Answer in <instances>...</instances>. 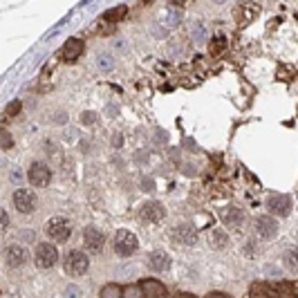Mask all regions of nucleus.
<instances>
[{
    "label": "nucleus",
    "mask_w": 298,
    "mask_h": 298,
    "mask_svg": "<svg viewBox=\"0 0 298 298\" xmlns=\"http://www.w3.org/2000/svg\"><path fill=\"white\" fill-rule=\"evenodd\" d=\"M211 242H213L215 249H224V247L229 245V235L222 233V231H213V233H211Z\"/></svg>",
    "instance_id": "5701e85b"
},
{
    "label": "nucleus",
    "mask_w": 298,
    "mask_h": 298,
    "mask_svg": "<svg viewBox=\"0 0 298 298\" xmlns=\"http://www.w3.org/2000/svg\"><path fill=\"white\" fill-rule=\"evenodd\" d=\"M83 245H85V249H88L90 253H99L105 245V238L97 227H88L83 231Z\"/></svg>",
    "instance_id": "f8f14e48"
},
{
    "label": "nucleus",
    "mask_w": 298,
    "mask_h": 298,
    "mask_svg": "<svg viewBox=\"0 0 298 298\" xmlns=\"http://www.w3.org/2000/svg\"><path fill=\"white\" fill-rule=\"evenodd\" d=\"M14 139H12V134L7 132V130H2V150H7V148H12Z\"/></svg>",
    "instance_id": "cd10ccee"
},
{
    "label": "nucleus",
    "mask_w": 298,
    "mask_h": 298,
    "mask_svg": "<svg viewBox=\"0 0 298 298\" xmlns=\"http://www.w3.org/2000/svg\"><path fill=\"white\" fill-rule=\"evenodd\" d=\"M170 256L166 251H162V249H157V251H152L150 256H148V263L146 267L150 269V271H155V274H166L170 269Z\"/></svg>",
    "instance_id": "ddd939ff"
},
{
    "label": "nucleus",
    "mask_w": 298,
    "mask_h": 298,
    "mask_svg": "<svg viewBox=\"0 0 298 298\" xmlns=\"http://www.w3.org/2000/svg\"><path fill=\"white\" fill-rule=\"evenodd\" d=\"M81 123H85V126L97 123V112H83V115H81Z\"/></svg>",
    "instance_id": "a878e982"
},
{
    "label": "nucleus",
    "mask_w": 298,
    "mask_h": 298,
    "mask_svg": "<svg viewBox=\"0 0 298 298\" xmlns=\"http://www.w3.org/2000/svg\"><path fill=\"white\" fill-rule=\"evenodd\" d=\"M213 2H217V5H222V2H227V0H213Z\"/></svg>",
    "instance_id": "72a5a7b5"
},
{
    "label": "nucleus",
    "mask_w": 298,
    "mask_h": 298,
    "mask_svg": "<svg viewBox=\"0 0 298 298\" xmlns=\"http://www.w3.org/2000/svg\"><path fill=\"white\" fill-rule=\"evenodd\" d=\"M274 294L276 296H296V292H294V285L287 281H276L274 285Z\"/></svg>",
    "instance_id": "6ab92c4d"
},
{
    "label": "nucleus",
    "mask_w": 298,
    "mask_h": 298,
    "mask_svg": "<svg viewBox=\"0 0 298 298\" xmlns=\"http://www.w3.org/2000/svg\"><path fill=\"white\" fill-rule=\"evenodd\" d=\"M123 294H126V296H137V298H141V296H144V289H141V285L137 282L134 287H126V289H123Z\"/></svg>",
    "instance_id": "393cba45"
},
{
    "label": "nucleus",
    "mask_w": 298,
    "mask_h": 298,
    "mask_svg": "<svg viewBox=\"0 0 298 298\" xmlns=\"http://www.w3.org/2000/svg\"><path fill=\"white\" fill-rule=\"evenodd\" d=\"M112 249H115V253L119 258H130L139 249V240L128 229H119L117 233H115V238H112Z\"/></svg>",
    "instance_id": "f257e3e1"
},
{
    "label": "nucleus",
    "mask_w": 298,
    "mask_h": 298,
    "mask_svg": "<svg viewBox=\"0 0 298 298\" xmlns=\"http://www.w3.org/2000/svg\"><path fill=\"white\" fill-rule=\"evenodd\" d=\"M170 2H184V0H170Z\"/></svg>",
    "instance_id": "f704fd0d"
},
{
    "label": "nucleus",
    "mask_w": 298,
    "mask_h": 298,
    "mask_svg": "<svg viewBox=\"0 0 298 298\" xmlns=\"http://www.w3.org/2000/svg\"><path fill=\"white\" fill-rule=\"evenodd\" d=\"M2 258H5V265L9 269H20L27 265L30 260V253L23 245H7L5 251H2Z\"/></svg>",
    "instance_id": "39448f33"
},
{
    "label": "nucleus",
    "mask_w": 298,
    "mask_h": 298,
    "mask_svg": "<svg viewBox=\"0 0 298 298\" xmlns=\"http://www.w3.org/2000/svg\"><path fill=\"white\" fill-rule=\"evenodd\" d=\"M224 47V38H217V41L211 43V54H220Z\"/></svg>",
    "instance_id": "bb28decb"
},
{
    "label": "nucleus",
    "mask_w": 298,
    "mask_h": 298,
    "mask_svg": "<svg viewBox=\"0 0 298 298\" xmlns=\"http://www.w3.org/2000/svg\"><path fill=\"white\" fill-rule=\"evenodd\" d=\"M65 294H67V296H70V294H72V296H81V292H79L76 287H67V292H65Z\"/></svg>",
    "instance_id": "7c9ffc66"
},
{
    "label": "nucleus",
    "mask_w": 298,
    "mask_h": 298,
    "mask_svg": "<svg viewBox=\"0 0 298 298\" xmlns=\"http://www.w3.org/2000/svg\"><path fill=\"white\" fill-rule=\"evenodd\" d=\"M12 202L18 213H25V215L36 209V195L32 191H27V188H16L12 195Z\"/></svg>",
    "instance_id": "9b49d317"
},
{
    "label": "nucleus",
    "mask_w": 298,
    "mask_h": 298,
    "mask_svg": "<svg viewBox=\"0 0 298 298\" xmlns=\"http://www.w3.org/2000/svg\"><path fill=\"white\" fill-rule=\"evenodd\" d=\"M23 180V170H14L12 173V182H20Z\"/></svg>",
    "instance_id": "c756f323"
},
{
    "label": "nucleus",
    "mask_w": 298,
    "mask_h": 298,
    "mask_svg": "<svg viewBox=\"0 0 298 298\" xmlns=\"http://www.w3.org/2000/svg\"><path fill=\"white\" fill-rule=\"evenodd\" d=\"M294 292H296V296H298V281H296V285H294Z\"/></svg>",
    "instance_id": "473e14b6"
},
{
    "label": "nucleus",
    "mask_w": 298,
    "mask_h": 298,
    "mask_svg": "<svg viewBox=\"0 0 298 298\" xmlns=\"http://www.w3.org/2000/svg\"><path fill=\"white\" fill-rule=\"evenodd\" d=\"M99 296H101V298H121V296H123V287L117 285V282H110V285L101 287Z\"/></svg>",
    "instance_id": "a211bd4d"
},
{
    "label": "nucleus",
    "mask_w": 298,
    "mask_h": 298,
    "mask_svg": "<svg viewBox=\"0 0 298 298\" xmlns=\"http://www.w3.org/2000/svg\"><path fill=\"white\" fill-rule=\"evenodd\" d=\"M193 36L198 38V41H202V38H204V27H202V25H195V27H193Z\"/></svg>",
    "instance_id": "c85d7f7f"
},
{
    "label": "nucleus",
    "mask_w": 298,
    "mask_h": 298,
    "mask_svg": "<svg viewBox=\"0 0 298 298\" xmlns=\"http://www.w3.org/2000/svg\"><path fill=\"white\" fill-rule=\"evenodd\" d=\"M253 224H256V233L260 235L263 240H271L278 235V220H276V215H258L256 220H253Z\"/></svg>",
    "instance_id": "9d476101"
},
{
    "label": "nucleus",
    "mask_w": 298,
    "mask_h": 298,
    "mask_svg": "<svg viewBox=\"0 0 298 298\" xmlns=\"http://www.w3.org/2000/svg\"><path fill=\"white\" fill-rule=\"evenodd\" d=\"M249 294H251V296H269V294H274V287L269 285V282L258 281L249 287Z\"/></svg>",
    "instance_id": "aec40b11"
},
{
    "label": "nucleus",
    "mask_w": 298,
    "mask_h": 298,
    "mask_svg": "<svg viewBox=\"0 0 298 298\" xmlns=\"http://www.w3.org/2000/svg\"><path fill=\"white\" fill-rule=\"evenodd\" d=\"M282 265H285L287 271L298 274V247H289V249L282 253Z\"/></svg>",
    "instance_id": "f3484780"
},
{
    "label": "nucleus",
    "mask_w": 298,
    "mask_h": 298,
    "mask_svg": "<svg viewBox=\"0 0 298 298\" xmlns=\"http://www.w3.org/2000/svg\"><path fill=\"white\" fill-rule=\"evenodd\" d=\"M20 110H23V103H20L18 99H16V101H12V103H9V105L5 108V112H2V121L7 123L12 117H16V115H18Z\"/></svg>",
    "instance_id": "4be33fe9"
},
{
    "label": "nucleus",
    "mask_w": 298,
    "mask_h": 298,
    "mask_svg": "<svg viewBox=\"0 0 298 298\" xmlns=\"http://www.w3.org/2000/svg\"><path fill=\"white\" fill-rule=\"evenodd\" d=\"M267 209L276 217H287L292 213V198L282 193H274L267 198Z\"/></svg>",
    "instance_id": "1a4fd4ad"
},
{
    "label": "nucleus",
    "mask_w": 298,
    "mask_h": 298,
    "mask_svg": "<svg viewBox=\"0 0 298 298\" xmlns=\"http://www.w3.org/2000/svg\"><path fill=\"white\" fill-rule=\"evenodd\" d=\"M170 240L175 242V245H182V247H193L198 242V231H195L193 224H177L173 227L170 231Z\"/></svg>",
    "instance_id": "6e6552de"
},
{
    "label": "nucleus",
    "mask_w": 298,
    "mask_h": 298,
    "mask_svg": "<svg viewBox=\"0 0 298 298\" xmlns=\"http://www.w3.org/2000/svg\"><path fill=\"white\" fill-rule=\"evenodd\" d=\"M97 65H99L103 72H110L115 67V59H112L110 54H99V59H97Z\"/></svg>",
    "instance_id": "b1692460"
},
{
    "label": "nucleus",
    "mask_w": 298,
    "mask_h": 298,
    "mask_svg": "<svg viewBox=\"0 0 298 298\" xmlns=\"http://www.w3.org/2000/svg\"><path fill=\"white\" fill-rule=\"evenodd\" d=\"M139 217L144 220V222L157 224V222H162V220L166 217V206L162 204V202H157V199H148V202L141 204Z\"/></svg>",
    "instance_id": "0eeeda50"
},
{
    "label": "nucleus",
    "mask_w": 298,
    "mask_h": 298,
    "mask_svg": "<svg viewBox=\"0 0 298 298\" xmlns=\"http://www.w3.org/2000/svg\"><path fill=\"white\" fill-rule=\"evenodd\" d=\"M9 227V215H7V211H2V229Z\"/></svg>",
    "instance_id": "2f4dec72"
},
{
    "label": "nucleus",
    "mask_w": 298,
    "mask_h": 298,
    "mask_svg": "<svg viewBox=\"0 0 298 298\" xmlns=\"http://www.w3.org/2000/svg\"><path fill=\"white\" fill-rule=\"evenodd\" d=\"M83 54V41L81 38H70V41L63 45V50H61V59L63 61H76L79 56Z\"/></svg>",
    "instance_id": "dca6fc26"
},
{
    "label": "nucleus",
    "mask_w": 298,
    "mask_h": 298,
    "mask_svg": "<svg viewBox=\"0 0 298 298\" xmlns=\"http://www.w3.org/2000/svg\"><path fill=\"white\" fill-rule=\"evenodd\" d=\"M139 285H141V289H144V296H148V298H157V296L168 294V289L164 287V282L155 281V278H144V281H139Z\"/></svg>",
    "instance_id": "2eb2a0df"
},
{
    "label": "nucleus",
    "mask_w": 298,
    "mask_h": 298,
    "mask_svg": "<svg viewBox=\"0 0 298 298\" xmlns=\"http://www.w3.org/2000/svg\"><path fill=\"white\" fill-rule=\"evenodd\" d=\"M27 180H30L32 186L45 188L50 184V180H52V170H50L47 164H43V162H32L30 170H27Z\"/></svg>",
    "instance_id": "423d86ee"
},
{
    "label": "nucleus",
    "mask_w": 298,
    "mask_h": 298,
    "mask_svg": "<svg viewBox=\"0 0 298 298\" xmlns=\"http://www.w3.org/2000/svg\"><path fill=\"white\" fill-rule=\"evenodd\" d=\"M128 16V7L126 5H119L115 7V9H110V12L103 16V20H108V23H117V20H121V18Z\"/></svg>",
    "instance_id": "412c9836"
},
{
    "label": "nucleus",
    "mask_w": 298,
    "mask_h": 298,
    "mask_svg": "<svg viewBox=\"0 0 298 298\" xmlns=\"http://www.w3.org/2000/svg\"><path fill=\"white\" fill-rule=\"evenodd\" d=\"M72 229L74 227H72V222L67 220V217L56 215V217H52V220H47L45 233L50 235L54 242H67L70 235H72Z\"/></svg>",
    "instance_id": "7ed1b4c3"
},
{
    "label": "nucleus",
    "mask_w": 298,
    "mask_h": 298,
    "mask_svg": "<svg viewBox=\"0 0 298 298\" xmlns=\"http://www.w3.org/2000/svg\"><path fill=\"white\" fill-rule=\"evenodd\" d=\"M34 260H36V267L52 269L54 265L59 263V249L52 242H38L34 251Z\"/></svg>",
    "instance_id": "20e7f679"
},
{
    "label": "nucleus",
    "mask_w": 298,
    "mask_h": 298,
    "mask_svg": "<svg viewBox=\"0 0 298 298\" xmlns=\"http://www.w3.org/2000/svg\"><path fill=\"white\" fill-rule=\"evenodd\" d=\"M220 217H222L224 227H231V229H238L242 227V222H245V213H242V209L235 204H229L222 209V213H220Z\"/></svg>",
    "instance_id": "4468645a"
},
{
    "label": "nucleus",
    "mask_w": 298,
    "mask_h": 298,
    "mask_svg": "<svg viewBox=\"0 0 298 298\" xmlns=\"http://www.w3.org/2000/svg\"><path fill=\"white\" fill-rule=\"evenodd\" d=\"M63 269H65V274L72 276V278L83 276L90 269V258L85 256V251L72 249V251H67L63 258Z\"/></svg>",
    "instance_id": "f03ea898"
}]
</instances>
